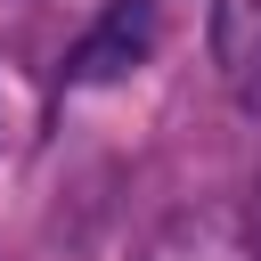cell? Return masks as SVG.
Segmentation results:
<instances>
[{
  "instance_id": "2",
  "label": "cell",
  "mask_w": 261,
  "mask_h": 261,
  "mask_svg": "<svg viewBox=\"0 0 261 261\" xmlns=\"http://www.w3.org/2000/svg\"><path fill=\"white\" fill-rule=\"evenodd\" d=\"M155 49V0H114L65 57V82H114Z\"/></svg>"
},
{
  "instance_id": "1",
  "label": "cell",
  "mask_w": 261,
  "mask_h": 261,
  "mask_svg": "<svg viewBox=\"0 0 261 261\" xmlns=\"http://www.w3.org/2000/svg\"><path fill=\"white\" fill-rule=\"evenodd\" d=\"M139 261H261V245H253L245 204H188L147 237Z\"/></svg>"
},
{
  "instance_id": "4",
  "label": "cell",
  "mask_w": 261,
  "mask_h": 261,
  "mask_svg": "<svg viewBox=\"0 0 261 261\" xmlns=\"http://www.w3.org/2000/svg\"><path fill=\"white\" fill-rule=\"evenodd\" d=\"M245 220H253V245H261V188H253V204H245Z\"/></svg>"
},
{
  "instance_id": "3",
  "label": "cell",
  "mask_w": 261,
  "mask_h": 261,
  "mask_svg": "<svg viewBox=\"0 0 261 261\" xmlns=\"http://www.w3.org/2000/svg\"><path fill=\"white\" fill-rule=\"evenodd\" d=\"M212 65L228 98L261 114V0H212Z\"/></svg>"
}]
</instances>
